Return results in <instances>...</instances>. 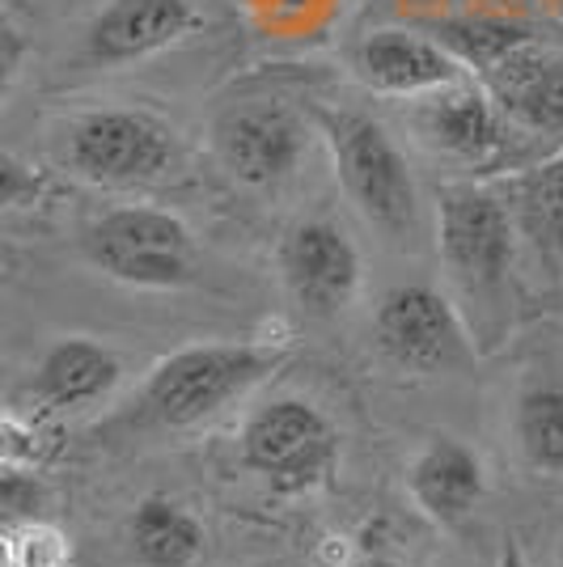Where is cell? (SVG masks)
Returning <instances> with one entry per match:
<instances>
[{
	"mask_svg": "<svg viewBox=\"0 0 563 567\" xmlns=\"http://www.w3.org/2000/svg\"><path fill=\"white\" fill-rule=\"evenodd\" d=\"M513 250L516 225L504 190L479 183H449L437 190V255L458 292V306L488 343H495L513 309Z\"/></svg>",
	"mask_w": 563,
	"mask_h": 567,
	"instance_id": "6da1fadb",
	"label": "cell"
},
{
	"mask_svg": "<svg viewBox=\"0 0 563 567\" xmlns=\"http://www.w3.org/2000/svg\"><path fill=\"white\" fill-rule=\"evenodd\" d=\"M288 352L276 343H191L162 355L132 399L141 427L183 432L221 415L280 369Z\"/></svg>",
	"mask_w": 563,
	"mask_h": 567,
	"instance_id": "7a4b0ae2",
	"label": "cell"
},
{
	"mask_svg": "<svg viewBox=\"0 0 563 567\" xmlns=\"http://www.w3.org/2000/svg\"><path fill=\"white\" fill-rule=\"evenodd\" d=\"M318 123H323L335 178L348 204L365 216L369 229L390 241H407L420 220V195L395 136L377 118L352 115V111L318 115Z\"/></svg>",
	"mask_w": 563,
	"mask_h": 567,
	"instance_id": "3957f363",
	"label": "cell"
},
{
	"mask_svg": "<svg viewBox=\"0 0 563 567\" xmlns=\"http://www.w3.org/2000/svg\"><path fill=\"white\" fill-rule=\"evenodd\" d=\"M242 466L258 474L272 492L297 496L327 483L339 466V427L323 406L309 399L284 394L250 411L237 436Z\"/></svg>",
	"mask_w": 563,
	"mask_h": 567,
	"instance_id": "277c9868",
	"label": "cell"
},
{
	"mask_svg": "<svg viewBox=\"0 0 563 567\" xmlns=\"http://www.w3.org/2000/svg\"><path fill=\"white\" fill-rule=\"evenodd\" d=\"M81 246L102 276L132 288H183L195 280L199 262V246L187 220L149 204L102 213L85 229Z\"/></svg>",
	"mask_w": 563,
	"mask_h": 567,
	"instance_id": "5b68a950",
	"label": "cell"
},
{
	"mask_svg": "<svg viewBox=\"0 0 563 567\" xmlns=\"http://www.w3.org/2000/svg\"><path fill=\"white\" fill-rule=\"evenodd\" d=\"M174 132L149 111L106 106L76 115L60 136V166L94 187H144L174 169Z\"/></svg>",
	"mask_w": 563,
	"mask_h": 567,
	"instance_id": "8992f818",
	"label": "cell"
},
{
	"mask_svg": "<svg viewBox=\"0 0 563 567\" xmlns=\"http://www.w3.org/2000/svg\"><path fill=\"white\" fill-rule=\"evenodd\" d=\"M377 352L402 373H458L474 360V334L453 297L432 284L390 288L373 313Z\"/></svg>",
	"mask_w": 563,
	"mask_h": 567,
	"instance_id": "52a82bcc",
	"label": "cell"
},
{
	"mask_svg": "<svg viewBox=\"0 0 563 567\" xmlns=\"http://www.w3.org/2000/svg\"><path fill=\"white\" fill-rule=\"evenodd\" d=\"M212 148L242 187H280L306 153V123L284 102H237L212 123Z\"/></svg>",
	"mask_w": 563,
	"mask_h": 567,
	"instance_id": "ba28073f",
	"label": "cell"
},
{
	"mask_svg": "<svg viewBox=\"0 0 563 567\" xmlns=\"http://www.w3.org/2000/svg\"><path fill=\"white\" fill-rule=\"evenodd\" d=\"M280 280L293 306L309 318H335L356 301L365 262L360 250L335 220H301L280 246Z\"/></svg>",
	"mask_w": 563,
	"mask_h": 567,
	"instance_id": "9c48e42d",
	"label": "cell"
},
{
	"mask_svg": "<svg viewBox=\"0 0 563 567\" xmlns=\"http://www.w3.org/2000/svg\"><path fill=\"white\" fill-rule=\"evenodd\" d=\"M411 127L428 148L474 169L500 166V157L509 148V115L500 111L492 90L474 85L467 76L458 85H446V90L423 97L411 111Z\"/></svg>",
	"mask_w": 563,
	"mask_h": 567,
	"instance_id": "30bf717a",
	"label": "cell"
},
{
	"mask_svg": "<svg viewBox=\"0 0 563 567\" xmlns=\"http://www.w3.org/2000/svg\"><path fill=\"white\" fill-rule=\"evenodd\" d=\"M195 25L191 0H106L85 25V60L98 69L141 64L178 48Z\"/></svg>",
	"mask_w": 563,
	"mask_h": 567,
	"instance_id": "8fae6325",
	"label": "cell"
},
{
	"mask_svg": "<svg viewBox=\"0 0 563 567\" xmlns=\"http://www.w3.org/2000/svg\"><path fill=\"white\" fill-rule=\"evenodd\" d=\"M356 81L386 97H428L446 85H458L467 72L462 60L416 30H373L352 51Z\"/></svg>",
	"mask_w": 563,
	"mask_h": 567,
	"instance_id": "7c38bea8",
	"label": "cell"
},
{
	"mask_svg": "<svg viewBox=\"0 0 563 567\" xmlns=\"http://www.w3.org/2000/svg\"><path fill=\"white\" fill-rule=\"evenodd\" d=\"M119 381L123 355L111 343H98L90 334H64L39 355L25 390L39 415H69L106 402Z\"/></svg>",
	"mask_w": 563,
	"mask_h": 567,
	"instance_id": "4fadbf2b",
	"label": "cell"
},
{
	"mask_svg": "<svg viewBox=\"0 0 563 567\" xmlns=\"http://www.w3.org/2000/svg\"><path fill=\"white\" fill-rule=\"evenodd\" d=\"M488 90L509 123L539 136H563V48H539L534 39L521 43L488 72Z\"/></svg>",
	"mask_w": 563,
	"mask_h": 567,
	"instance_id": "5bb4252c",
	"label": "cell"
},
{
	"mask_svg": "<svg viewBox=\"0 0 563 567\" xmlns=\"http://www.w3.org/2000/svg\"><path fill=\"white\" fill-rule=\"evenodd\" d=\"M407 492L428 520L462 525L488 492L483 457L458 436H432L407 466Z\"/></svg>",
	"mask_w": 563,
	"mask_h": 567,
	"instance_id": "9a60e30c",
	"label": "cell"
},
{
	"mask_svg": "<svg viewBox=\"0 0 563 567\" xmlns=\"http://www.w3.org/2000/svg\"><path fill=\"white\" fill-rule=\"evenodd\" d=\"M516 237L551 280L563 276V153L521 169L504 183Z\"/></svg>",
	"mask_w": 563,
	"mask_h": 567,
	"instance_id": "2e32d148",
	"label": "cell"
},
{
	"mask_svg": "<svg viewBox=\"0 0 563 567\" xmlns=\"http://www.w3.org/2000/svg\"><path fill=\"white\" fill-rule=\"evenodd\" d=\"M127 550L141 567H195L208 550V529L187 504L144 496L127 517Z\"/></svg>",
	"mask_w": 563,
	"mask_h": 567,
	"instance_id": "e0dca14e",
	"label": "cell"
},
{
	"mask_svg": "<svg viewBox=\"0 0 563 567\" xmlns=\"http://www.w3.org/2000/svg\"><path fill=\"white\" fill-rule=\"evenodd\" d=\"M513 441L521 462L542 478H563V381H530L513 402Z\"/></svg>",
	"mask_w": 563,
	"mask_h": 567,
	"instance_id": "ac0fdd59",
	"label": "cell"
},
{
	"mask_svg": "<svg viewBox=\"0 0 563 567\" xmlns=\"http://www.w3.org/2000/svg\"><path fill=\"white\" fill-rule=\"evenodd\" d=\"M76 564V546L72 538L48 517L18 520L4 525L0 538V567H72Z\"/></svg>",
	"mask_w": 563,
	"mask_h": 567,
	"instance_id": "d6986e66",
	"label": "cell"
},
{
	"mask_svg": "<svg viewBox=\"0 0 563 567\" xmlns=\"http://www.w3.org/2000/svg\"><path fill=\"white\" fill-rule=\"evenodd\" d=\"M43 504H48V492H43L39 474L30 466H4V474H0V517H4V525L43 517Z\"/></svg>",
	"mask_w": 563,
	"mask_h": 567,
	"instance_id": "ffe728a7",
	"label": "cell"
},
{
	"mask_svg": "<svg viewBox=\"0 0 563 567\" xmlns=\"http://www.w3.org/2000/svg\"><path fill=\"white\" fill-rule=\"evenodd\" d=\"M34 195H39L34 169L22 166L18 157H4L0 162V204L4 208H25V204H34Z\"/></svg>",
	"mask_w": 563,
	"mask_h": 567,
	"instance_id": "44dd1931",
	"label": "cell"
},
{
	"mask_svg": "<svg viewBox=\"0 0 563 567\" xmlns=\"http://www.w3.org/2000/svg\"><path fill=\"white\" fill-rule=\"evenodd\" d=\"M495 567H530V559H525V550H521L516 538H504V543H500V550H495Z\"/></svg>",
	"mask_w": 563,
	"mask_h": 567,
	"instance_id": "7402d4cb",
	"label": "cell"
},
{
	"mask_svg": "<svg viewBox=\"0 0 563 567\" xmlns=\"http://www.w3.org/2000/svg\"><path fill=\"white\" fill-rule=\"evenodd\" d=\"M365 567H395V564H386V559H373V564H365Z\"/></svg>",
	"mask_w": 563,
	"mask_h": 567,
	"instance_id": "603a6c76",
	"label": "cell"
}]
</instances>
